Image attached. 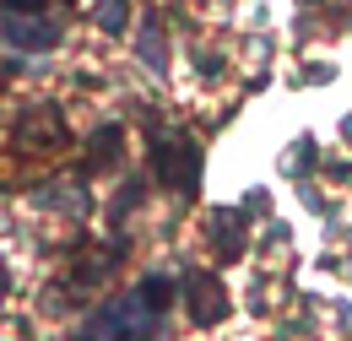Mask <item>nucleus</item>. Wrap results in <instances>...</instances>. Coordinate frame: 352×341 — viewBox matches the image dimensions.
Segmentation results:
<instances>
[{"label": "nucleus", "instance_id": "1", "mask_svg": "<svg viewBox=\"0 0 352 341\" xmlns=\"http://www.w3.org/2000/svg\"><path fill=\"white\" fill-rule=\"evenodd\" d=\"M82 331H87V336H152V331H157V309L141 298V293H125V298L103 303Z\"/></svg>", "mask_w": 352, "mask_h": 341}, {"label": "nucleus", "instance_id": "2", "mask_svg": "<svg viewBox=\"0 0 352 341\" xmlns=\"http://www.w3.org/2000/svg\"><path fill=\"white\" fill-rule=\"evenodd\" d=\"M152 163H157V179L168 190L195 195V184H201V146L190 135H157L152 141Z\"/></svg>", "mask_w": 352, "mask_h": 341}, {"label": "nucleus", "instance_id": "3", "mask_svg": "<svg viewBox=\"0 0 352 341\" xmlns=\"http://www.w3.org/2000/svg\"><path fill=\"white\" fill-rule=\"evenodd\" d=\"M179 293H184V303H190V320H195V325L228 320V293H222V282L212 276V271H184Z\"/></svg>", "mask_w": 352, "mask_h": 341}, {"label": "nucleus", "instance_id": "4", "mask_svg": "<svg viewBox=\"0 0 352 341\" xmlns=\"http://www.w3.org/2000/svg\"><path fill=\"white\" fill-rule=\"evenodd\" d=\"M0 33H6V43H11L16 54L54 49V38H60V28H54L49 16H33V11H28V16H6V28H0Z\"/></svg>", "mask_w": 352, "mask_h": 341}, {"label": "nucleus", "instance_id": "5", "mask_svg": "<svg viewBox=\"0 0 352 341\" xmlns=\"http://www.w3.org/2000/svg\"><path fill=\"white\" fill-rule=\"evenodd\" d=\"M16 141H28V146H65V114L60 109H28L22 125H16Z\"/></svg>", "mask_w": 352, "mask_h": 341}, {"label": "nucleus", "instance_id": "6", "mask_svg": "<svg viewBox=\"0 0 352 341\" xmlns=\"http://www.w3.org/2000/svg\"><path fill=\"white\" fill-rule=\"evenodd\" d=\"M135 49H141V65H146L152 76H163V71H168V49H163V28H157V22H141Z\"/></svg>", "mask_w": 352, "mask_h": 341}, {"label": "nucleus", "instance_id": "7", "mask_svg": "<svg viewBox=\"0 0 352 341\" xmlns=\"http://www.w3.org/2000/svg\"><path fill=\"white\" fill-rule=\"evenodd\" d=\"M217 250H222V260H239L244 255V217L239 212H217Z\"/></svg>", "mask_w": 352, "mask_h": 341}, {"label": "nucleus", "instance_id": "8", "mask_svg": "<svg viewBox=\"0 0 352 341\" xmlns=\"http://www.w3.org/2000/svg\"><path fill=\"white\" fill-rule=\"evenodd\" d=\"M135 293H141V298H146L157 314H163V309L179 298V282L168 276V271H152V276H141V287H135Z\"/></svg>", "mask_w": 352, "mask_h": 341}, {"label": "nucleus", "instance_id": "9", "mask_svg": "<svg viewBox=\"0 0 352 341\" xmlns=\"http://www.w3.org/2000/svg\"><path fill=\"white\" fill-rule=\"evenodd\" d=\"M92 11H98V28H103V33H125V22H131V16H125L131 0H98Z\"/></svg>", "mask_w": 352, "mask_h": 341}, {"label": "nucleus", "instance_id": "10", "mask_svg": "<svg viewBox=\"0 0 352 341\" xmlns=\"http://www.w3.org/2000/svg\"><path fill=\"white\" fill-rule=\"evenodd\" d=\"M38 206H60V212H87L82 190H38Z\"/></svg>", "mask_w": 352, "mask_h": 341}, {"label": "nucleus", "instance_id": "11", "mask_svg": "<svg viewBox=\"0 0 352 341\" xmlns=\"http://www.w3.org/2000/svg\"><path fill=\"white\" fill-rule=\"evenodd\" d=\"M92 141H98V146H92V163H114V157H120V125H103Z\"/></svg>", "mask_w": 352, "mask_h": 341}, {"label": "nucleus", "instance_id": "12", "mask_svg": "<svg viewBox=\"0 0 352 341\" xmlns=\"http://www.w3.org/2000/svg\"><path fill=\"white\" fill-rule=\"evenodd\" d=\"M6 11H16V16H28V11H44V0H0Z\"/></svg>", "mask_w": 352, "mask_h": 341}, {"label": "nucleus", "instance_id": "13", "mask_svg": "<svg viewBox=\"0 0 352 341\" xmlns=\"http://www.w3.org/2000/svg\"><path fill=\"white\" fill-rule=\"evenodd\" d=\"M6 287H11V276H6V265H0V298H6Z\"/></svg>", "mask_w": 352, "mask_h": 341}, {"label": "nucleus", "instance_id": "14", "mask_svg": "<svg viewBox=\"0 0 352 341\" xmlns=\"http://www.w3.org/2000/svg\"><path fill=\"white\" fill-rule=\"evenodd\" d=\"M347 135H352V120H347Z\"/></svg>", "mask_w": 352, "mask_h": 341}]
</instances>
